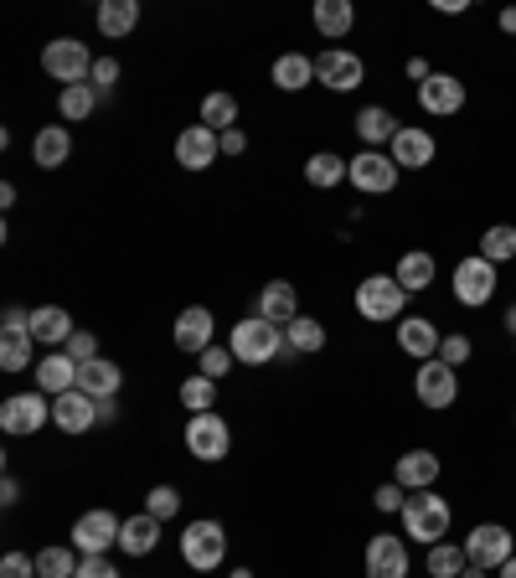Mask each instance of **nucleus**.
<instances>
[{"instance_id":"nucleus-1","label":"nucleus","mask_w":516,"mask_h":578,"mask_svg":"<svg viewBox=\"0 0 516 578\" xmlns=\"http://www.w3.org/2000/svg\"><path fill=\"white\" fill-rule=\"evenodd\" d=\"M227 352L243 362V367H269V362H284V356H300L284 336V326L264 321V315H249V321H237L233 336H227Z\"/></svg>"},{"instance_id":"nucleus-2","label":"nucleus","mask_w":516,"mask_h":578,"mask_svg":"<svg viewBox=\"0 0 516 578\" xmlns=\"http://www.w3.org/2000/svg\"><path fill=\"white\" fill-rule=\"evenodd\" d=\"M449 521H455V511H449V501L434 496V490H413L408 501H403V533H408L413 542H424V548H434V542L449 537Z\"/></svg>"},{"instance_id":"nucleus-3","label":"nucleus","mask_w":516,"mask_h":578,"mask_svg":"<svg viewBox=\"0 0 516 578\" xmlns=\"http://www.w3.org/2000/svg\"><path fill=\"white\" fill-rule=\"evenodd\" d=\"M408 290H403L393 274H367V280L356 284V315L362 321H377V326H387V321H403V305H408Z\"/></svg>"},{"instance_id":"nucleus-4","label":"nucleus","mask_w":516,"mask_h":578,"mask_svg":"<svg viewBox=\"0 0 516 578\" xmlns=\"http://www.w3.org/2000/svg\"><path fill=\"white\" fill-rule=\"evenodd\" d=\"M93 52L78 37H58V42H47V52H42V68H47V78H58L62 89H73V83H89L93 78Z\"/></svg>"},{"instance_id":"nucleus-5","label":"nucleus","mask_w":516,"mask_h":578,"mask_svg":"<svg viewBox=\"0 0 516 578\" xmlns=\"http://www.w3.org/2000/svg\"><path fill=\"white\" fill-rule=\"evenodd\" d=\"M181 558H186L196 574H212V568L227 558V533H222V521H192V527L181 533Z\"/></svg>"},{"instance_id":"nucleus-6","label":"nucleus","mask_w":516,"mask_h":578,"mask_svg":"<svg viewBox=\"0 0 516 578\" xmlns=\"http://www.w3.org/2000/svg\"><path fill=\"white\" fill-rule=\"evenodd\" d=\"M413 393H418L424 408L444 414V408H455V398H459V372L444 367L439 356H434V362H424V367L413 372Z\"/></svg>"},{"instance_id":"nucleus-7","label":"nucleus","mask_w":516,"mask_h":578,"mask_svg":"<svg viewBox=\"0 0 516 578\" xmlns=\"http://www.w3.org/2000/svg\"><path fill=\"white\" fill-rule=\"evenodd\" d=\"M455 300L459 305H471V311H480L490 295H496V264L490 258H480V253H471V258H459L455 264Z\"/></svg>"},{"instance_id":"nucleus-8","label":"nucleus","mask_w":516,"mask_h":578,"mask_svg":"<svg viewBox=\"0 0 516 578\" xmlns=\"http://www.w3.org/2000/svg\"><path fill=\"white\" fill-rule=\"evenodd\" d=\"M398 165H393V155L387 150H362L352 161V171H346V181H352L356 192H367V196H387L393 186H398Z\"/></svg>"},{"instance_id":"nucleus-9","label":"nucleus","mask_w":516,"mask_h":578,"mask_svg":"<svg viewBox=\"0 0 516 578\" xmlns=\"http://www.w3.org/2000/svg\"><path fill=\"white\" fill-rule=\"evenodd\" d=\"M119 533H124V521L114 511H83L73 521V548L83 558H103L109 548H119Z\"/></svg>"},{"instance_id":"nucleus-10","label":"nucleus","mask_w":516,"mask_h":578,"mask_svg":"<svg viewBox=\"0 0 516 578\" xmlns=\"http://www.w3.org/2000/svg\"><path fill=\"white\" fill-rule=\"evenodd\" d=\"M315 78H321L331 93H352L367 83V68H362V58L346 52V47H325L321 58H315Z\"/></svg>"},{"instance_id":"nucleus-11","label":"nucleus","mask_w":516,"mask_h":578,"mask_svg":"<svg viewBox=\"0 0 516 578\" xmlns=\"http://www.w3.org/2000/svg\"><path fill=\"white\" fill-rule=\"evenodd\" d=\"M186 449H192L196 460H222L227 449H233V429H227V418L222 414H192L186 424Z\"/></svg>"},{"instance_id":"nucleus-12","label":"nucleus","mask_w":516,"mask_h":578,"mask_svg":"<svg viewBox=\"0 0 516 578\" xmlns=\"http://www.w3.org/2000/svg\"><path fill=\"white\" fill-rule=\"evenodd\" d=\"M459 548H465V558H471V564H480V568H486V574H490V568H502L506 558H516L512 533H506L502 521H480V527H475V533L465 537Z\"/></svg>"},{"instance_id":"nucleus-13","label":"nucleus","mask_w":516,"mask_h":578,"mask_svg":"<svg viewBox=\"0 0 516 578\" xmlns=\"http://www.w3.org/2000/svg\"><path fill=\"white\" fill-rule=\"evenodd\" d=\"M42 424H52V403L42 393H16L0 403V429L6 434H37Z\"/></svg>"},{"instance_id":"nucleus-14","label":"nucleus","mask_w":516,"mask_h":578,"mask_svg":"<svg viewBox=\"0 0 516 578\" xmlns=\"http://www.w3.org/2000/svg\"><path fill=\"white\" fill-rule=\"evenodd\" d=\"M418 104H424V114L434 119H449L465 109V83H459L455 73H434L428 83H418Z\"/></svg>"},{"instance_id":"nucleus-15","label":"nucleus","mask_w":516,"mask_h":578,"mask_svg":"<svg viewBox=\"0 0 516 578\" xmlns=\"http://www.w3.org/2000/svg\"><path fill=\"white\" fill-rule=\"evenodd\" d=\"M52 424H58L62 434H89L99 429V403L89 398V393H62V398H52Z\"/></svg>"},{"instance_id":"nucleus-16","label":"nucleus","mask_w":516,"mask_h":578,"mask_svg":"<svg viewBox=\"0 0 516 578\" xmlns=\"http://www.w3.org/2000/svg\"><path fill=\"white\" fill-rule=\"evenodd\" d=\"M217 155H222L217 130H206V124H186V130L176 134V165H186V171H206Z\"/></svg>"},{"instance_id":"nucleus-17","label":"nucleus","mask_w":516,"mask_h":578,"mask_svg":"<svg viewBox=\"0 0 516 578\" xmlns=\"http://www.w3.org/2000/svg\"><path fill=\"white\" fill-rule=\"evenodd\" d=\"M367 578H408V548L403 537L377 533L367 542Z\"/></svg>"},{"instance_id":"nucleus-18","label":"nucleus","mask_w":516,"mask_h":578,"mask_svg":"<svg viewBox=\"0 0 516 578\" xmlns=\"http://www.w3.org/2000/svg\"><path fill=\"white\" fill-rule=\"evenodd\" d=\"M434 134L428 130H418V124H403L398 130V140H393V145H387V155H393V165H398V171H424L428 161H434Z\"/></svg>"},{"instance_id":"nucleus-19","label":"nucleus","mask_w":516,"mask_h":578,"mask_svg":"<svg viewBox=\"0 0 516 578\" xmlns=\"http://www.w3.org/2000/svg\"><path fill=\"white\" fill-rule=\"evenodd\" d=\"M398 346L408 356H418V362H434L439 346H444V336H439L434 321H424V315H403V321H398Z\"/></svg>"},{"instance_id":"nucleus-20","label":"nucleus","mask_w":516,"mask_h":578,"mask_svg":"<svg viewBox=\"0 0 516 578\" xmlns=\"http://www.w3.org/2000/svg\"><path fill=\"white\" fill-rule=\"evenodd\" d=\"M356 124V140H362V145L367 150H377V145H393V140H398V114H393V109H383V104H367L362 109V114L352 119Z\"/></svg>"},{"instance_id":"nucleus-21","label":"nucleus","mask_w":516,"mask_h":578,"mask_svg":"<svg viewBox=\"0 0 516 578\" xmlns=\"http://www.w3.org/2000/svg\"><path fill=\"white\" fill-rule=\"evenodd\" d=\"M393 480H398L403 490H434V480H439V455H434V449H408V455H398Z\"/></svg>"},{"instance_id":"nucleus-22","label":"nucleus","mask_w":516,"mask_h":578,"mask_svg":"<svg viewBox=\"0 0 516 578\" xmlns=\"http://www.w3.org/2000/svg\"><path fill=\"white\" fill-rule=\"evenodd\" d=\"M176 346L181 352H192V356H202L206 346H212V311L206 305H186V311L176 315Z\"/></svg>"},{"instance_id":"nucleus-23","label":"nucleus","mask_w":516,"mask_h":578,"mask_svg":"<svg viewBox=\"0 0 516 578\" xmlns=\"http://www.w3.org/2000/svg\"><path fill=\"white\" fill-rule=\"evenodd\" d=\"M68 155H73V130H68V124H47V130H37V140H31V161L42 165V171L68 165Z\"/></svg>"},{"instance_id":"nucleus-24","label":"nucleus","mask_w":516,"mask_h":578,"mask_svg":"<svg viewBox=\"0 0 516 578\" xmlns=\"http://www.w3.org/2000/svg\"><path fill=\"white\" fill-rule=\"evenodd\" d=\"M253 315H264V321H274V326H290L300 315V295H295V284L290 280H274L259 290V311Z\"/></svg>"},{"instance_id":"nucleus-25","label":"nucleus","mask_w":516,"mask_h":578,"mask_svg":"<svg viewBox=\"0 0 516 578\" xmlns=\"http://www.w3.org/2000/svg\"><path fill=\"white\" fill-rule=\"evenodd\" d=\"M37 387H42V393H52V398L73 393V387H78V362L68 352L42 356V362H37Z\"/></svg>"},{"instance_id":"nucleus-26","label":"nucleus","mask_w":516,"mask_h":578,"mask_svg":"<svg viewBox=\"0 0 516 578\" xmlns=\"http://www.w3.org/2000/svg\"><path fill=\"white\" fill-rule=\"evenodd\" d=\"M119 383H124V372H119L109 356H99V362H89V367H78V393H89L93 403L119 398Z\"/></svg>"},{"instance_id":"nucleus-27","label":"nucleus","mask_w":516,"mask_h":578,"mask_svg":"<svg viewBox=\"0 0 516 578\" xmlns=\"http://www.w3.org/2000/svg\"><path fill=\"white\" fill-rule=\"evenodd\" d=\"M155 542H161V517H150V511H140V517H124L119 552H130V558H145V552H155Z\"/></svg>"},{"instance_id":"nucleus-28","label":"nucleus","mask_w":516,"mask_h":578,"mask_svg":"<svg viewBox=\"0 0 516 578\" xmlns=\"http://www.w3.org/2000/svg\"><path fill=\"white\" fill-rule=\"evenodd\" d=\"M68 336H73V315L62 311V305H42V311H31V342L68 346Z\"/></svg>"},{"instance_id":"nucleus-29","label":"nucleus","mask_w":516,"mask_h":578,"mask_svg":"<svg viewBox=\"0 0 516 578\" xmlns=\"http://www.w3.org/2000/svg\"><path fill=\"white\" fill-rule=\"evenodd\" d=\"M434 274H439V264H434V253H424V249H408L398 258V268H393V280H398L408 295L428 290V284H434Z\"/></svg>"},{"instance_id":"nucleus-30","label":"nucleus","mask_w":516,"mask_h":578,"mask_svg":"<svg viewBox=\"0 0 516 578\" xmlns=\"http://www.w3.org/2000/svg\"><path fill=\"white\" fill-rule=\"evenodd\" d=\"M269 78H274V89H280V93H300V89L315 83V58H305V52H284Z\"/></svg>"},{"instance_id":"nucleus-31","label":"nucleus","mask_w":516,"mask_h":578,"mask_svg":"<svg viewBox=\"0 0 516 578\" xmlns=\"http://www.w3.org/2000/svg\"><path fill=\"white\" fill-rule=\"evenodd\" d=\"M134 27H140V6H134V0H103L99 6V31L109 37V42L130 37Z\"/></svg>"},{"instance_id":"nucleus-32","label":"nucleus","mask_w":516,"mask_h":578,"mask_svg":"<svg viewBox=\"0 0 516 578\" xmlns=\"http://www.w3.org/2000/svg\"><path fill=\"white\" fill-rule=\"evenodd\" d=\"M315 31L321 37H346L352 31V21H356V11H352V0H315Z\"/></svg>"},{"instance_id":"nucleus-33","label":"nucleus","mask_w":516,"mask_h":578,"mask_svg":"<svg viewBox=\"0 0 516 578\" xmlns=\"http://www.w3.org/2000/svg\"><path fill=\"white\" fill-rule=\"evenodd\" d=\"M346 171H352V161H341V155H331V150H321V155H310L305 161V181L315 186V192H331L336 181H346Z\"/></svg>"},{"instance_id":"nucleus-34","label":"nucleus","mask_w":516,"mask_h":578,"mask_svg":"<svg viewBox=\"0 0 516 578\" xmlns=\"http://www.w3.org/2000/svg\"><path fill=\"white\" fill-rule=\"evenodd\" d=\"M480 258H490V264H512L516 258V227L512 223H496L480 233Z\"/></svg>"},{"instance_id":"nucleus-35","label":"nucleus","mask_w":516,"mask_h":578,"mask_svg":"<svg viewBox=\"0 0 516 578\" xmlns=\"http://www.w3.org/2000/svg\"><path fill=\"white\" fill-rule=\"evenodd\" d=\"M93 109H99V93H93V83H73V89H62V93H58V114L68 119V124L89 119Z\"/></svg>"},{"instance_id":"nucleus-36","label":"nucleus","mask_w":516,"mask_h":578,"mask_svg":"<svg viewBox=\"0 0 516 578\" xmlns=\"http://www.w3.org/2000/svg\"><path fill=\"white\" fill-rule=\"evenodd\" d=\"M202 124L206 130H237V99L233 93H206L202 99Z\"/></svg>"},{"instance_id":"nucleus-37","label":"nucleus","mask_w":516,"mask_h":578,"mask_svg":"<svg viewBox=\"0 0 516 578\" xmlns=\"http://www.w3.org/2000/svg\"><path fill=\"white\" fill-rule=\"evenodd\" d=\"M471 568V558H465V548H455V542H434L428 548V574L434 578H459Z\"/></svg>"},{"instance_id":"nucleus-38","label":"nucleus","mask_w":516,"mask_h":578,"mask_svg":"<svg viewBox=\"0 0 516 578\" xmlns=\"http://www.w3.org/2000/svg\"><path fill=\"white\" fill-rule=\"evenodd\" d=\"M284 336H290V346H295L300 356H310V352H321L325 346V326L321 321H310V315H295V321L284 326Z\"/></svg>"},{"instance_id":"nucleus-39","label":"nucleus","mask_w":516,"mask_h":578,"mask_svg":"<svg viewBox=\"0 0 516 578\" xmlns=\"http://www.w3.org/2000/svg\"><path fill=\"white\" fill-rule=\"evenodd\" d=\"M181 403H186V414H212V403H217V383L196 372V377L181 383Z\"/></svg>"},{"instance_id":"nucleus-40","label":"nucleus","mask_w":516,"mask_h":578,"mask_svg":"<svg viewBox=\"0 0 516 578\" xmlns=\"http://www.w3.org/2000/svg\"><path fill=\"white\" fill-rule=\"evenodd\" d=\"M37 574H42V578H78L73 548H42V552H37Z\"/></svg>"},{"instance_id":"nucleus-41","label":"nucleus","mask_w":516,"mask_h":578,"mask_svg":"<svg viewBox=\"0 0 516 578\" xmlns=\"http://www.w3.org/2000/svg\"><path fill=\"white\" fill-rule=\"evenodd\" d=\"M0 367L27 372L31 367V336H0Z\"/></svg>"},{"instance_id":"nucleus-42","label":"nucleus","mask_w":516,"mask_h":578,"mask_svg":"<svg viewBox=\"0 0 516 578\" xmlns=\"http://www.w3.org/2000/svg\"><path fill=\"white\" fill-rule=\"evenodd\" d=\"M145 511H150V517H176V511H181V490L176 486H155V490H150V496H145Z\"/></svg>"},{"instance_id":"nucleus-43","label":"nucleus","mask_w":516,"mask_h":578,"mask_svg":"<svg viewBox=\"0 0 516 578\" xmlns=\"http://www.w3.org/2000/svg\"><path fill=\"white\" fill-rule=\"evenodd\" d=\"M62 352L73 356L78 367H89V362H99V336H93V331H73V336H68V346H62Z\"/></svg>"},{"instance_id":"nucleus-44","label":"nucleus","mask_w":516,"mask_h":578,"mask_svg":"<svg viewBox=\"0 0 516 578\" xmlns=\"http://www.w3.org/2000/svg\"><path fill=\"white\" fill-rule=\"evenodd\" d=\"M471 356H475V346H471V336H459V331H455V336H444V346H439V362H444V367H465V362H471Z\"/></svg>"},{"instance_id":"nucleus-45","label":"nucleus","mask_w":516,"mask_h":578,"mask_svg":"<svg viewBox=\"0 0 516 578\" xmlns=\"http://www.w3.org/2000/svg\"><path fill=\"white\" fill-rule=\"evenodd\" d=\"M233 362H237V356L227 352V346H206V352H202V377H212V383H217V377H227V372H233Z\"/></svg>"},{"instance_id":"nucleus-46","label":"nucleus","mask_w":516,"mask_h":578,"mask_svg":"<svg viewBox=\"0 0 516 578\" xmlns=\"http://www.w3.org/2000/svg\"><path fill=\"white\" fill-rule=\"evenodd\" d=\"M93 93H99V99H114V83H119V62L114 58H99L93 62Z\"/></svg>"},{"instance_id":"nucleus-47","label":"nucleus","mask_w":516,"mask_h":578,"mask_svg":"<svg viewBox=\"0 0 516 578\" xmlns=\"http://www.w3.org/2000/svg\"><path fill=\"white\" fill-rule=\"evenodd\" d=\"M0 578H42V574H37V558H27V552H6V558H0Z\"/></svg>"},{"instance_id":"nucleus-48","label":"nucleus","mask_w":516,"mask_h":578,"mask_svg":"<svg viewBox=\"0 0 516 578\" xmlns=\"http://www.w3.org/2000/svg\"><path fill=\"white\" fill-rule=\"evenodd\" d=\"M403 501H408V496H403L398 480H387V486L372 490V506H377V511H403Z\"/></svg>"},{"instance_id":"nucleus-49","label":"nucleus","mask_w":516,"mask_h":578,"mask_svg":"<svg viewBox=\"0 0 516 578\" xmlns=\"http://www.w3.org/2000/svg\"><path fill=\"white\" fill-rule=\"evenodd\" d=\"M0 326H6V336H31V311L11 305V311L0 315Z\"/></svg>"},{"instance_id":"nucleus-50","label":"nucleus","mask_w":516,"mask_h":578,"mask_svg":"<svg viewBox=\"0 0 516 578\" xmlns=\"http://www.w3.org/2000/svg\"><path fill=\"white\" fill-rule=\"evenodd\" d=\"M78 578H119V568L109 564V558H83V564H78Z\"/></svg>"},{"instance_id":"nucleus-51","label":"nucleus","mask_w":516,"mask_h":578,"mask_svg":"<svg viewBox=\"0 0 516 578\" xmlns=\"http://www.w3.org/2000/svg\"><path fill=\"white\" fill-rule=\"evenodd\" d=\"M217 145H222V155H243V150H249V134H243V130H222Z\"/></svg>"},{"instance_id":"nucleus-52","label":"nucleus","mask_w":516,"mask_h":578,"mask_svg":"<svg viewBox=\"0 0 516 578\" xmlns=\"http://www.w3.org/2000/svg\"><path fill=\"white\" fill-rule=\"evenodd\" d=\"M119 424V398H99V429Z\"/></svg>"},{"instance_id":"nucleus-53","label":"nucleus","mask_w":516,"mask_h":578,"mask_svg":"<svg viewBox=\"0 0 516 578\" xmlns=\"http://www.w3.org/2000/svg\"><path fill=\"white\" fill-rule=\"evenodd\" d=\"M0 501H6V506L21 501V480H16V475H6V480H0Z\"/></svg>"},{"instance_id":"nucleus-54","label":"nucleus","mask_w":516,"mask_h":578,"mask_svg":"<svg viewBox=\"0 0 516 578\" xmlns=\"http://www.w3.org/2000/svg\"><path fill=\"white\" fill-rule=\"evenodd\" d=\"M434 11H444V16H459V11H465V0H434Z\"/></svg>"},{"instance_id":"nucleus-55","label":"nucleus","mask_w":516,"mask_h":578,"mask_svg":"<svg viewBox=\"0 0 516 578\" xmlns=\"http://www.w3.org/2000/svg\"><path fill=\"white\" fill-rule=\"evenodd\" d=\"M502 31H506V37H516V6H506V11H502Z\"/></svg>"},{"instance_id":"nucleus-56","label":"nucleus","mask_w":516,"mask_h":578,"mask_svg":"<svg viewBox=\"0 0 516 578\" xmlns=\"http://www.w3.org/2000/svg\"><path fill=\"white\" fill-rule=\"evenodd\" d=\"M496 574H502V578H516V558H506V564L496 568Z\"/></svg>"},{"instance_id":"nucleus-57","label":"nucleus","mask_w":516,"mask_h":578,"mask_svg":"<svg viewBox=\"0 0 516 578\" xmlns=\"http://www.w3.org/2000/svg\"><path fill=\"white\" fill-rule=\"evenodd\" d=\"M459 578H486V568H480V564H471V568H465V574H459Z\"/></svg>"},{"instance_id":"nucleus-58","label":"nucleus","mask_w":516,"mask_h":578,"mask_svg":"<svg viewBox=\"0 0 516 578\" xmlns=\"http://www.w3.org/2000/svg\"><path fill=\"white\" fill-rule=\"evenodd\" d=\"M506 331H512V342H516V305L506 311Z\"/></svg>"},{"instance_id":"nucleus-59","label":"nucleus","mask_w":516,"mask_h":578,"mask_svg":"<svg viewBox=\"0 0 516 578\" xmlns=\"http://www.w3.org/2000/svg\"><path fill=\"white\" fill-rule=\"evenodd\" d=\"M512 58H516V47H512Z\"/></svg>"},{"instance_id":"nucleus-60","label":"nucleus","mask_w":516,"mask_h":578,"mask_svg":"<svg viewBox=\"0 0 516 578\" xmlns=\"http://www.w3.org/2000/svg\"><path fill=\"white\" fill-rule=\"evenodd\" d=\"M512 352H516V342H512Z\"/></svg>"}]
</instances>
